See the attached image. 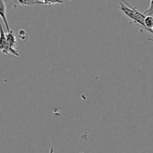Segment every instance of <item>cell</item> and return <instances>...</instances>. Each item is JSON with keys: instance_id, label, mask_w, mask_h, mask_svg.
<instances>
[{"instance_id": "1", "label": "cell", "mask_w": 153, "mask_h": 153, "mask_svg": "<svg viewBox=\"0 0 153 153\" xmlns=\"http://www.w3.org/2000/svg\"><path fill=\"white\" fill-rule=\"evenodd\" d=\"M121 1L123 2L120 3L119 8L123 12L124 14L126 15L131 20H132L133 22L137 24L138 26L142 27L143 29H145L144 20L146 17V15L143 13H140L135 7L131 6L126 0H121Z\"/></svg>"}, {"instance_id": "2", "label": "cell", "mask_w": 153, "mask_h": 153, "mask_svg": "<svg viewBox=\"0 0 153 153\" xmlns=\"http://www.w3.org/2000/svg\"><path fill=\"white\" fill-rule=\"evenodd\" d=\"M6 37H7V42H8V44L10 47L11 55L15 56L16 57H19V52H18V51L16 50V45H17V42H16V36H15V34L14 32H13V30H10V31L7 32Z\"/></svg>"}, {"instance_id": "3", "label": "cell", "mask_w": 153, "mask_h": 153, "mask_svg": "<svg viewBox=\"0 0 153 153\" xmlns=\"http://www.w3.org/2000/svg\"><path fill=\"white\" fill-rule=\"evenodd\" d=\"M0 28H1V38H0V49H1V51L5 55L11 54L10 47L8 44V42H7V37H6V34L3 29L2 25H0Z\"/></svg>"}, {"instance_id": "4", "label": "cell", "mask_w": 153, "mask_h": 153, "mask_svg": "<svg viewBox=\"0 0 153 153\" xmlns=\"http://www.w3.org/2000/svg\"><path fill=\"white\" fill-rule=\"evenodd\" d=\"M6 5L5 3L3 0H0V15H1V17L2 19L3 22L4 23V26L6 27V30L7 32L10 31V27H9V24L7 22V17H6Z\"/></svg>"}, {"instance_id": "5", "label": "cell", "mask_w": 153, "mask_h": 153, "mask_svg": "<svg viewBox=\"0 0 153 153\" xmlns=\"http://www.w3.org/2000/svg\"><path fill=\"white\" fill-rule=\"evenodd\" d=\"M144 24H145V29L148 31L149 29H152L153 27V16L147 15L146 16L144 20Z\"/></svg>"}, {"instance_id": "6", "label": "cell", "mask_w": 153, "mask_h": 153, "mask_svg": "<svg viewBox=\"0 0 153 153\" xmlns=\"http://www.w3.org/2000/svg\"><path fill=\"white\" fill-rule=\"evenodd\" d=\"M39 1L41 4H48V5L55 4H63L64 3L63 0H39Z\"/></svg>"}, {"instance_id": "7", "label": "cell", "mask_w": 153, "mask_h": 153, "mask_svg": "<svg viewBox=\"0 0 153 153\" xmlns=\"http://www.w3.org/2000/svg\"><path fill=\"white\" fill-rule=\"evenodd\" d=\"M144 14L146 16L149 15V16H152L153 15V0H150V4H149V7L147 10L144 11Z\"/></svg>"}, {"instance_id": "8", "label": "cell", "mask_w": 153, "mask_h": 153, "mask_svg": "<svg viewBox=\"0 0 153 153\" xmlns=\"http://www.w3.org/2000/svg\"><path fill=\"white\" fill-rule=\"evenodd\" d=\"M19 38H20L21 40H24L23 38H25V30H23V29L19 30Z\"/></svg>"}, {"instance_id": "9", "label": "cell", "mask_w": 153, "mask_h": 153, "mask_svg": "<svg viewBox=\"0 0 153 153\" xmlns=\"http://www.w3.org/2000/svg\"><path fill=\"white\" fill-rule=\"evenodd\" d=\"M49 153H54L53 148H50V151H49Z\"/></svg>"}, {"instance_id": "10", "label": "cell", "mask_w": 153, "mask_h": 153, "mask_svg": "<svg viewBox=\"0 0 153 153\" xmlns=\"http://www.w3.org/2000/svg\"><path fill=\"white\" fill-rule=\"evenodd\" d=\"M148 32H151V33H152V34H153V27H152V29H149V30H148Z\"/></svg>"}, {"instance_id": "11", "label": "cell", "mask_w": 153, "mask_h": 153, "mask_svg": "<svg viewBox=\"0 0 153 153\" xmlns=\"http://www.w3.org/2000/svg\"><path fill=\"white\" fill-rule=\"evenodd\" d=\"M148 40H150V41L153 42V39H151V38H148Z\"/></svg>"}, {"instance_id": "12", "label": "cell", "mask_w": 153, "mask_h": 153, "mask_svg": "<svg viewBox=\"0 0 153 153\" xmlns=\"http://www.w3.org/2000/svg\"><path fill=\"white\" fill-rule=\"evenodd\" d=\"M69 1H70V0H69Z\"/></svg>"}]
</instances>
